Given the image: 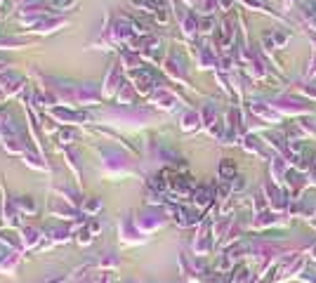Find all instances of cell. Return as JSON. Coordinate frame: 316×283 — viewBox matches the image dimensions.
<instances>
[{
	"label": "cell",
	"mask_w": 316,
	"mask_h": 283,
	"mask_svg": "<svg viewBox=\"0 0 316 283\" xmlns=\"http://www.w3.org/2000/svg\"><path fill=\"white\" fill-rule=\"evenodd\" d=\"M201 26H203V31H210V26H213V22H210V19H205V22H203Z\"/></svg>",
	"instance_id": "cell-4"
},
{
	"label": "cell",
	"mask_w": 316,
	"mask_h": 283,
	"mask_svg": "<svg viewBox=\"0 0 316 283\" xmlns=\"http://www.w3.org/2000/svg\"><path fill=\"white\" fill-rule=\"evenodd\" d=\"M194 196H196L194 201H196L198 205H205V203H208V198H210V194H208V189H198Z\"/></svg>",
	"instance_id": "cell-2"
},
{
	"label": "cell",
	"mask_w": 316,
	"mask_h": 283,
	"mask_svg": "<svg viewBox=\"0 0 316 283\" xmlns=\"http://www.w3.org/2000/svg\"><path fill=\"white\" fill-rule=\"evenodd\" d=\"M55 3H57V5H64V8H71L73 5V0H55Z\"/></svg>",
	"instance_id": "cell-3"
},
{
	"label": "cell",
	"mask_w": 316,
	"mask_h": 283,
	"mask_svg": "<svg viewBox=\"0 0 316 283\" xmlns=\"http://www.w3.org/2000/svg\"><path fill=\"white\" fill-rule=\"evenodd\" d=\"M220 175H222L224 180H231V177L236 175V167H234V163H231V160H222V163H220Z\"/></svg>",
	"instance_id": "cell-1"
}]
</instances>
